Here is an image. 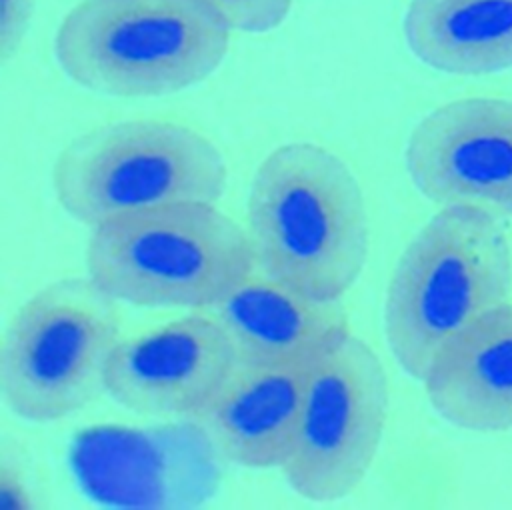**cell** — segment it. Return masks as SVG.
<instances>
[{
  "instance_id": "cell-1",
  "label": "cell",
  "mask_w": 512,
  "mask_h": 510,
  "mask_svg": "<svg viewBox=\"0 0 512 510\" xmlns=\"http://www.w3.org/2000/svg\"><path fill=\"white\" fill-rule=\"evenodd\" d=\"M256 268L320 302H340L368 258V212L348 162L314 142L274 148L246 202Z\"/></svg>"
},
{
  "instance_id": "cell-2",
  "label": "cell",
  "mask_w": 512,
  "mask_h": 510,
  "mask_svg": "<svg viewBox=\"0 0 512 510\" xmlns=\"http://www.w3.org/2000/svg\"><path fill=\"white\" fill-rule=\"evenodd\" d=\"M512 292V250L500 218L442 206L400 254L384 300L394 360L424 380L438 352Z\"/></svg>"
},
{
  "instance_id": "cell-3",
  "label": "cell",
  "mask_w": 512,
  "mask_h": 510,
  "mask_svg": "<svg viewBox=\"0 0 512 510\" xmlns=\"http://www.w3.org/2000/svg\"><path fill=\"white\" fill-rule=\"evenodd\" d=\"M230 32L206 0H82L60 22L54 54L60 70L90 92L154 98L216 72Z\"/></svg>"
},
{
  "instance_id": "cell-4",
  "label": "cell",
  "mask_w": 512,
  "mask_h": 510,
  "mask_svg": "<svg viewBox=\"0 0 512 510\" xmlns=\"http://www.w3.org/2000/svg\"><path fill=\"white\" fill-rule=\"evenodd\" d=\"M86 270L116 302L208 310L256 260L246 228L216 202H172L94 226Z\"/></svg>"
},
{
  "instance_id": "cell-5",
  "label": "cell",
  "mask_w": 512,
  "mask_h": 510,
  "mask_svg": "<svg viewBox=\"0 0 512 510\" xmlns=\"http://www.w3.org/2000/svg\"><path fill=\"white\" fill-rule=\"evenodd\" d=\"M228 168L194 128L170 120H124L68 142L52 168L62 210L90 228L172 202H218Z\"/></svg>"
},
{
  "instance_id": "cell-6",
  "label": "cell",
  "mask_w": 512,
  "mask_h": 510,
  "mask_svg": "<svg viewBox=\"0 0 512 510\" xmlns=\"http://www.w3.org/2000/svg\"><path fill=\"white\" fill-rule=\"evenodd\" d=\"M116 304L90 278H62L16 310L0 352V390L12 414L50 424L106 392V370L122 340Z\"/></svg>"
},
{
  "instance_id": "cell-7",
  "label": "cell",
  "mask_w": 512,
  "mask_h": 510,
  "mask_svg": "<svg viewBox=\"0 0 512 510\" xmlns=\"http://www.w3.org/2000/svg\"><path fill=\"white\" fill-rule=\"evenodd\" d=\"M388 378L374 348L348 328L308 362L298 432L280 468L310 502L348 496L368 474L388 418Z\"/></svg>"
},
{
  "instance_id": "cell-8",
  "label": "cell",
  "mask_w": 512,
  "mask_h": 510,
  "mask_svg": "<svg viewBox=\"0 0 512 510\" xmlns=\"http://www.w3.org/2000/svg\"><path fill=\"white\" fill-rule=\"evenodd\" d=\"M404 164L430 202L512 218V100L474 96L434 108L412 128Z\"/></svg>"
},
{
  "instance_id": "cell-9",
  "label": "cell",
  "mask_w": 512,
  "mask_h": 510,
  "mask_svg": "<svg viewBox=\"0 0 512 510\" xmlns=\"http://www.w3.org/2000/svg\"><path fill=\"white\" fill-rule=\"evenodd\" d=\"M236 364L232 342L210 314L182 316L118 342L106 394L136 414L194 418Z\"/></svg>"
},
{
  "instance_id": "cell-10",
  "label": "cell",
  "mask_w": 512,
  "mask_h": 510,
  "mask_svg": "<svg viewBox=\"0 0 512 510\" xmlns=\"http://www.w3.org/2000/svg\"><path fill=\"white\" fill-rule=\"evenodd\" d=\"M308 362H238L194 416L208 444L242 468H282L300 424Z\"/></svg>"
},
{
  "instance_id": "cell-11",
  "label": "cell",
  "mask_w": 512,
  "mask_h": 510,
  "mask_svg": "<svg viewBox=\"0 0 512 510\" xmlns=\"http://www.w3.org/2000/svg\"><path fill=\"white\" fill-rule=\"evenodd\" d=\"M422 382L430 406L452 426L512 430V302L494 306L460 330Z\"/></svg>"
},
{
  "instance_id": "cell-12",
  "label": "cell",
  "mask_w": 512,
  "mask_h": 510,
  "mask_svg": "<svg viewBox=\"0 0 512 510\" xmlns=\"http://www.w3.org/2000/svg\"><path fill=\"white\" fill-rule=\"evenodd\" d=\"M208 314L244 364L310 360L334 334L348 328L340 302L312 300L262 272L238 282Z\"/></svg>"
},
{
  "instance_id": "cell-13",
  "label": "cell",
  "mask_w": 512,
  "mask_h": 510,
  "mask_svg": "<svg viewBox=\"0 0 512 510\" xmlns=\"http://www.w3.org/2000/svg\"><path fill=\"white\" fill-rule=\"evenodd\" d=\"M402 30L432 70L478 76L512 68V0H410Z\"/></svg>"
},
{
  "instance_id": "cell-14",
  "label": "cell",
  "mask_w": 512,
  "mask_h": 510,
  "mask_svg": "<svg viewBox=\"0 0 512 510\" xmlns=\"http://www.w3.org/2000/svg\"><path fill=\"white\" fill-rule=\"evenodd\" d=\"M232 30L266 34L278 28L290 14L294 0H206Z\"/></svg>"
},
{
  "instance_id": "cell-15",
  "label": "cell",
  "mask_w": 512,
  "mask_h": 510,
  "mask_svg": "<svg viewBox=\"0 0 512 510\" xmlns=\"http://www.w3.org/2000/svg\"><path fill=\"white\" fill-rule=\"evenodd\" d=\"M34 14V0H2L0 58L8 62L20 48Z\"/></svg>"
},
{
  "instance_id": "cell-16",
  "label": "cell",
  "mask_w": 512,
  "mask_h": 510,
  "mask_svg": "<svg viewBox=\"0 0 512 510\" xmlns=\"http://www.w3.org/2000/svg\"><path fill=\"white\" fill-rule=\"evenodd\" d=\"M0 504L6 510H30L36 506L28 478L18 464L6 456L0 464Z\"/></svg>"
}]
</instances>
